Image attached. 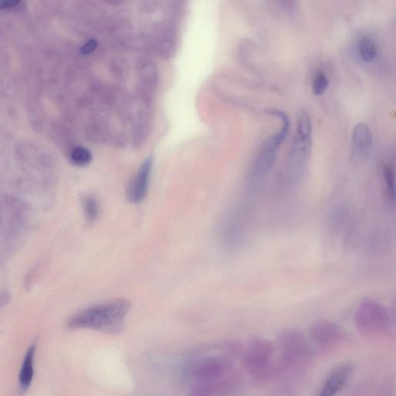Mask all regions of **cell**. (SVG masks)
Masks as SVG:
<instances>
[{
    "instance_id": "cell-18",
    "label": "cell",
    "mask_w": 396,
    "mask_h": 396,
    "mask_svg": "<svg viewBox=\"0 0 396 396\" xmlns=\"http://www.w3.org/2000/svg\"><path fill=\"white\" fill-rule=\"evenodd\" d=\"M71 158L77 165L85 166L91 160V154L86 148L78 147L74 149Z\"/></svg>"
},
{
    "instance_id": "cell-4",
    "label": "cell",
    "mask_w": 396,
    "mask_h": 396,
    "mask_svg": "<svg viewBox=\"0 0 396 396\" xmlns=\"http://www.w3.org/2000/svg\"><path fill=\"white\" fill-rule=\"evenodd\" d=\"M279 361L288 371L304 369L313 359V351L308 338L295 329H287L278 338Z\"/></svg>"
},
{
    "instance_id": "cell-1",
    "label": "cell",
    "mask_w": 396,
    "mask_h": 396,
    "mask_svg": "<svg viewBox=\"0 0 396 396\" xmlns=\"http://www.w3.org/2000/svg\"><path fill=\"white\" fill-rule=\"evenodd\" d=\"M242 351L235 344L201 347L183 359L180 376L193 396H222L235 391L240 384L237 368Z\"/></svg>"
},
{
    "instance_id": "cell-15",
    "label": "cell",
    "mask_w": 396,
    "mask_h": 396,
    "mask_svg": "<svg viewBox=\"0 0 396 396\" xmlns=\"http://www.w3.org/2000/svg\"><path fill=\"white\" fill-rule=\"evenodd\" d=\"M382 176L386 183L388 195L390 199H395L396 197V179H395L394 170L391 166L384 165L382 168Z\"/></svg>"
},
{
    "instance_id": "cell-9",
    "label": "cell",
    "mask_w": 396,
    "mask_h": 396,
    "mask_svg": "<svg viewBox=\"0 0 396 396\" xmlns=\"http://www.w3.org/2000/svg\"><path fill=\"white\" fill-rule=\"evenodd\" d=\"M156 47L160 55L169 58L175 55L177 49V31L172 23H163L156 30Z\"/></svg>"
},
{
    "instance_id": "cell-6",
    "label": "cell",
    "mask_w": 396,
    "mask_h": 396,
    "mask_svg": "<svg viewBox=\"0 0 396 396\" xmlns=\"http://www.w3.org/2000/svg\"><path fill=\"white\" fill-rule=\"evenodd\" d=\"M312 146V122L310 116L302 111L297 121V132L288 157L287 167L289 176L298 179L302 176L308 164Z\"/></svg>"
},
{
    "instance_id": "cell-17",
    "label": "cell",
    "mask_w": 396,
    "mask_h": 396,
    "mask_svg": "<svg viewBox=\"0 0 396 396\" xmlns=\"http://www.w3.org/2000/svg\"><path fill=\"white\" fill-rule=\"evenodd\" d=\"M329 86V79L323 71H318L313 80V91L315 95H321Z\"/></svg>"
},
{
    "instance_id": "cell-20",
    "label": "cell",
    "mask_w": 396,
    "mask_h": 396,
    "mask_svg": "<svg viewBox=\"0 0 396 396\" xmlns=\"http://www.w3.org/2000/svg\"><path fill=\"white\" fill-rule=\"evenodd\" d=\"M96 47H97V42L94 40H89L81 48V53L83 54H88V53L94 51Z\"/></svg>"
},
{
    "instance_id": "cell-10",
    "label": "cell",
    "mask_w": 396,
    "mask_h": 396,
    "mask_svg": "<svg viewBox=\"0 0 396 396\" xmlns=\"http://www.w3.org/2000/svg\"><path fill=\"white\" fill-rule=\"evenodd\" d=\"M280 144L272 136L263 145L258 153L252 168V173L255 176L263 177L269 172L273 165L277 150Z\"/></svg>"
},
{
    "instance_id": "cell-14",
    "label": "cell",
    "mask_w": 396,
    "mask_h": 396,
    "mask_svg": "<svg viewBox=\"0 0 396 396\" xmlns=\"http://www.w3.org/2000/svg\"><path fill=\"white\" fill-rule=\"evenodd\" d=\"M359 52L363 61L370 63L375 60L377 55V48L375 43L368 38H364L360 41Z\"/></svg>"
},
{
    "instance_id": "cell-19",
    "label": "cell",
    "mask_w": 396,
    "mask_h": 396,
    "mask_svg": "<svg viewBox=\"0 0 396 396\" xmlns=\"http://www.w3.org/2000/svg\"><path fill=\"white\" fill-rule=\"evenodd\" d=\"M85 210L88 220L89 222L94 221L97 218L98 212V205L94 198L88 197L85 201Z\"/></svg>"
},
{
    "instance_id": "cell-13",
    "label": "cell",
    "mask_w": 396,
    "mask_h": 396,
    "mask_svg": "<svg viewBox=\"0 0 396 396\" xmlns=\"http://www.w3.org/2000/svg\"><path fill=\"white\" fill-rule=\"evenodd\" d=\"M36 346L32 345L26 353L20 375V386L23 390H27L32 382L34 377V361Z\"/></svg>"
},
{
    "instance_id": "cell-5",
    "label": "cell",
    "mask_w": 396,
    "mask_h": 396,
    "mask_svg": "<svg viewBox=\"0 0 396 396\" xmlns=\"http://www.w3.org/2000/svg\"><path fill=\"white\" fill-rule=\"evenodd\" d=\"M354 324L358 332L365 338L378 339L390 331L391 316L382 304L373 299L364 298L356 309Z\"/></svg>"
},
{
    "instance_id": "cell-3",
    "label": "cell",
    "mask_w": 396,
    "mask_h": 396,
    "mask_svg": "<svg viewBox=\"0 0 396 396\" xmlns=\"http://www.w3.org/2000/svg\"><path fill=\"white\" fill-rule=\"evenodd\" d=\"M275 345L266 338L256 337L242 351L240 364L252 379L265 382L275 373L273 355Z\"/></svg>"
},
{
    "instance_id": "cell-2",
    "label": "cell",
    "mask_w": 396,
    "mask_h": 396,
    "mask_svg": "<svg viewBox=\"0 0 396 396\" xmlns=\"http://www.w3.org/2000/svg\"><path fill=\"white\" fill-rule=\"evenodd\" d=\"M131 304L127 300L118 299L93 306L71 319L69 327L89 329L107 334L123 331Z\"/></svg>"
},
{
    "instance_id": "cell-16",
    "label": "cell",
    "mask_w": 396,
    "mask_h": 396,
    "mask_svg": "<svg viewBox=\"0 0 396 396\" xmlns=\"http://www.w3.org/2000/svg\"><path fill=\"white\" fill-rule=\"evenodd\" d=\"M187 0H167V13L170 19L179 20L184 12Z\"/></svg>"
},
{
    "instance_id": "cell-21",
    "label": "cell",
    "mask_w": 396,
    "mask_h": 396,
    "mask_svg": "<svg viewBox=\"0 0 396 396\" xmlns=\"http://www.w3.org/2000/svg\"><path fill=\"white\" fill-rule=\"evenodd\" d=\"M20 2V0H0V9L13 7Z\"/></svg>"
},
{
    "instance_id": "cell-22",
    "label": "cell",
    "mask_w": 396,
    "mask_h": 396,
    "mask_svg": "<svg viewBox=\"0 0 396 396\" xmlns=\"http://www.w3.org/2000/svg\"><path fill=\"white\" fill-rule=\"evenodd\" d=\"M283 7L287 10L292 11L295 7L296 0H280Z\"/></svg>"
},
{
    "instance_id": "cell-7",
    "label": "cell",
    "mask_w": 396,
    "mask_h": 396,
    "mask_svg": "<svg viewBox=\"0 0 396 396\" xmlns=\"http://www.w3.org/2000/svg\"><path fill=\"white\" fill-rule=\"evenodd\" d=\"M311 341L321 348H334L344 343L348 334L340 324L332 320L316 321L309 329Z\"/></svg>"
},
{
    "instance_id": "cell-12",
    "label": "cell",
    "mask_w": 396,
    "mask_h": 396,
    "mask_svg": "<svg viewBox=\"0 0 396 396\" xmlns=\"http://www.w3.org/2000/svg\"><path fill=\"white\" fill-rule=\"evenodd\" d=\"M372 142V133L368 125L357 123L352 132V157L355 159L364 158L371 150Z\"/></svg>"
},
{
    "instance_id": "cell-8",
    "label": "cell",
    "mask_w": 396,
    "mask_h": 396,
    "mask_svg": "<svg viewBox=\"0 0 396 396\" xmlns=\"http://www.w3.org/2000/svg\"><path fill=\"white\" fill-rule=\"evenodd\" d=\"M353 366L350 363H343L337 366L329 372L322 383L319 395L333 396L341 393L352 379Z\"/></svg>"
},
{
    "instance_id": "cell-11",
    "label": "cell",
    "mask_w": 396,
    "mask_h": 396,
    "mask_svg": "<svg viewBox=\"0 0 396 396\" xmlns=\"http://www.w3.org/2000/svg\"><path fill=\"white\" fill-rule=\"evenodd\" d=\"M151 168V160L147 159L142 163L136 175L132 179L127 189V197L131 202H141L146 197Z\"/></svg>"
}]
</instances>
